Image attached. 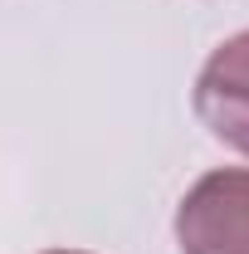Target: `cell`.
Segmentation results:
<instances>
[{
    "instance_id": "3",
    "label": "cell",
    "mask_w": 249,
    "mask_h": 254,
    "mask_svg": "<svg viewBox=\"0 0 249 254\" xmlns=\"http://www.w3.org/2000/svg\"><path fill=\"white\" fill-rule=\"evenodd\" d=\"M54 254H73V250H54Z\"/></svg>"
},
{
    "instance_id": "1",
    "label": "cell",
    "mask_w": 249,
    "mask_h": 254,
    "mask_svg": "<svg viewBox=\"0 0 249 254\" xmlns=\"http://www.w3.org/2000/svg\"><path fill=\"white\" fill-rule=\"evenodd\" d=\"M176 240L186 254H249V171L200 176L176 210Z\"/></svg>"
},
{
    "instance_id": "2",
    "label": "cell",
    "mask_w": 249,
    "mask_h": 254,
    "mask_svg": "<svg viewBox=\"0 0 249 254\" xmlns=\"http://www.w3.org/2000/svg\"><path fill=\"white\" fill-rule=\"evenodd\" d=\"M195 113L225 147L249 157V30L205 59L195 78Z\"/></svg>"
}]
</instances>
